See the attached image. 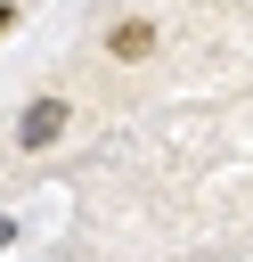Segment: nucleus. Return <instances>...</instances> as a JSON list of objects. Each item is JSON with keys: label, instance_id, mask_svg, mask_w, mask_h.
I'll return each mask as SVG.
<instances>
[{"label": "nucleus", "instance_id": "nucleus-2", "mask_svg": "<svg viewBox=\"0 0 253 262\" xmlns=\"http://www.w3.org/2000/svg\"><path fill=\"white\" fill-rule=\"evenodd\" d=\"M147 49H155V25H147V16H122V25L106 33V57H122V66L147 57Z\"/></svg>", "mask_w": 253, "mask_h": 262}, {"label": "nucleus", "instance_id": "nucleus-3", "mask_svg": "<svg viewBox=\"0 0 253 262\" xmlns=\"http://www.w3.org/2000/svg\"><path fill=\"white\" fill-rule=\"evenodd\" d=\"M8 25H16V0H0V33H8Z\"/></svg>", "mask_w": 253, "mask_h": 262}, {"label": "nucleus", "instance_id": "nucleus-1", "mask_svg": "<svg viewBox=\"0 0 253 262\" xmlns=\"http://www.w3.org/2000/svg\"><path fill=\"white\" fill-rule=\"evenodd\" d=\"M65 123H73V106H65V98H33V106L16 115V147H33V156H41V147H57V139H65Z\"/></svg>", "mask_w": 253, "mask_h": 262}]
</instances>
